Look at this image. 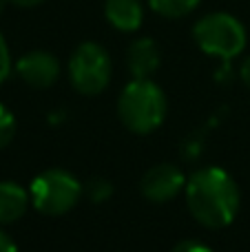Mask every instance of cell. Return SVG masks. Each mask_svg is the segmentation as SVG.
Returning a JSON list of instances; mask_svg holds the SVG:
<instances>
[{
	"label": "cell",
	"instance_id": "obj_14",
	"mask_svg": "<svg viewBox=\"0 0 250 252\" xmlns=\"http://www.w3.org/2000/svg\"><path fill=\"white\" fill-rule=\"evenodd\" d=\"M11 51H9V44L7 40H4V35L0 33V84L4 82V80L9 78V73H11Z\"/></svg>",
	"mask_w": 250,
	"mask_h": 252
},
{
	"label": "cell",
	"instance_id": "obj_13",
	"mask_svg": "<svg viewBox=\"0 0 250 252\" xmlns=\"http://www.w3.org/2000/svg\"><path fill=\"white\" fill-rule=\"evenodd\" d=\"M13 135H16V120H13V113L7 106L0 104V151L11 144Z\"/></svg>",
	"mask_w": 250,
	"mask_h": 252
},
{
	"label": "cell",
	"instance_id": "obj_1",
	"mask_svg": "<svg viewBox=\"0 0 250 252\" xmlns=\"http://www.w3.org/2000/svg\"><path fill=\"white\" fill-rule=\"evenodd\" d=\"M184 197L193 219L208 230L230 226L242 204L237 182L219 166H206L195 170L186 179Z\"/></svg>",
	"mask_w": 250,
	"mask_h": 252
},
{
	"label": "cell",
	"instance_id": "obj_17",
	"mask_svg": "<svg viewBox=\"0 0 250 252\" xmlns=\"http://www.w3.org/2000/svg\"><path fill=\"white\" fill-rule=\"evenodd\" d=\"M239 78L244 80V84H246V87H250V56L244 58L242 66H239Z\"/></svg>",
	"mask_w": 250,
	"mask_h": 252
},
{
	"label": "cell",
	"instance_id": "obj_9",
	"mask_svg": "<svg viewBox=\"0 0 250 252\" xmlns=\"http://www.w3.org/2000/svg\"><path fill=\"white\" fill-rule=\"evenodd\" d=\"M104 18L113 29L133 33L144 22V4L142 0H104Z\"/></svg>",
	"mask_w": 250,
	"mask_h": 252
},
{
	"label": "cell",
	"instance_id": "obj_5",
	"mask_svg": "<svg viewBox=\"0 0 250 252\" xmlns=\"http://www.w3.org/2000/svg\"><path fill=\"white\" fill-rule=\"evenodd\" d=\"M69 80L73 89L80 95H100L111 82V73H113V64H111V56L100 42H80L73 49L69 58Z\"/></svg>",
	"mask_w": 250,
	"mask_h": 252
},
{
	"label": "cell",
	"instance_id": "obj_4",
	"mask_svg": "<svg viewBox=\"0 0 250 252\" xmlns=\"http://www.w3.org/2000/svg\"><path fill=\"white\" fill-rule=\"evenodd\" d=\"M82 195L84 186L80 179L64 168H47L29 184L31 206L49 217H60L73 210Z\"/></svg>",
	"mask_w": 250,
	"mask_h": 252
},
{
	"label": "cell",
	"instance_id": "obj_19",
	"mask_svg": "<svg viewBox=\"0 0 250 252\" xmlns=\"http://www.w3.org/2000/svg\"><path fill=\"white\" fill-rule=\"evenodd\" d=\"M7 4H9V2H7V0H0V13H2V11H4V7H7Z\"/></svg>",
	"mask_w": 250,
	"mask_h": 252
},
{
	"label": "cell",
	"instance_id": "obj_2",
	"mask_svg": "<svg viewBox=\"0 0 250 252\" xmlns=\"http://www.w3.org/2000/svg\"><path fill=\"white\" fill-rule=\"evenodd\" d=\"M118 118L135 135H149L164 124L168 102L162 87L151 78H133L118 97Z\"/></svg>",
	"mask_w": 250,
	"mask_h": 252
},
{
	"label": "cell",
	"instance_id": "obj_3",
	"mask_svg": "<svg viewBox=\"0 0 250 252\" xmlns=\"http://www.w3.org/2000/svg\"><path fill=\"white\" fill-rule=\"evenodd\" d=\"M193 38L206 56H215L228 62L244 53L248 35L246 27L233 13L213 11L195 22Z\"/></svg>",
	"mask_w": 250,
	"mask_h": 252
},
{
	"label": "cell",
	"instance_id": "obj_18",
	"mask_svg": "<svg viewBox=\"0 0 250 252\" xmlns=\"http://www.w3.org/2000/svg\"><path fill=\"white\" fill-rule=\"evenodd\" d=\"M9 4H13V7H20V9H31V7H38V4H42L44 0H7Z\"/></svg>",
	"mask_w": 250,
	"mask_h": 252
},
{
	"label": "cell",
	"instance_id": "obj_15",
	"mask_svg": "<svg viewBox=\"0 0 250 252\" xmlns=\"http://www.w3.org/2000/svg\"><path fill=\"white\" fill-rule=\"evenodd\" d=\"M171 252H213V248H208V246L202 244V241L186 239V241H180L177 246H173Z\"/></svg>",
	"mask_w": 250,
	"mask_h": 252
},
{
	"label": "cell",
	"instance_id": "obj_10",
	"mask_svg": "<svg viewBox=\"0 0 250 252\" xmlns=\"http://www.w3.org/2000/svg\"><path fill=\"white\" fill-rule=\"evenodd\" d=\"M29 206V188H22L16 182H0V226L18 221Z\"/></svg>",
	"mask_w": 250,
	"mask_h": 252
},
{
	"label": "cell",
	"instance_id": "obj_7",
	"mask_svg": "<svg viewBox=\"0 0 250 252\" xmlns=\"http://www.w3.org/2000/svg\"><path fill=\"white\" fill-rule=\"evenodd\" d=\"M16 73L27 87L31 89H49L60 78V62L53 53L33 49L27 51L25 56L18 58Z\"/></svg>",
	"mask_w": 250,
	"mask_h": 252
},
{
	"label": "cell",
	"instance_id": "obj_6",
	"mask_svg": "<svg viewBox=\"0 0 250 252\" xmlns=\"http://www.w3.org/2000/svg\"><path fill=\"white\" fill-rule=\"evenodd\" d=\"M186 186V177L177 166L157 164L151 166L140 179V192L153 204H166L175 199Z\"/></svg>",
	"mask_w": 250,
	"mask_h": 252
},
{
	"label": "cell",
	"instance_id": "obj_16",
	"mask_svg": "<svg viewBox=\"0 0 250 252\" xmlns=\"http://www.w3.org/2000/svg\"><path fill=\"white\" fill-rule=\"evenodd\" d=\"M0 252H18V246L13 244V239L2 230L0 226Z\"/></svg>",
	"mask_w": 250,
	"mask_h": 252
},
{
	"label": "cell",
	"instance_id": "obj_8",
	"mask_svg": "<svg viewBox=\"0 0 250 252\" xmlns=\"http://www.w3.org/2000/svg\"><path fill=\"white\" fill-rule=\"evenodd\" d=\"M162 64V53L153 38H135L126 49V66L133 78H153Z\"/></svg>",
	"mask_w": 250,
	"mask_h": 252
},
{
	"label": "cell",
	"instance_id": "obj_12",
	"mask_svg": "<svg viewBox=\"0 0 250 252\" xmlns=\"http://www.w3.org/2000/svg\"><path fill=\"white\" fill-rule=\"evenodd\" d=\"M84 192H87V197L93 204H102V201H106L113 195V186H111V182L104 177H93V179H89V184L84 186Z\"/></svg>",
	"mask_w": 250,
	"mask_h": 252
},
{
	"label": "cell",
	"instance_id": "obj_11",
	"mask_svg": "<svg viewBox=\"0 0 250 252\" xmlns=\"http://www.w3.org/2000/svg\"><path fill=\"white\" fill-rule=\"evenodd\" d=\"M199 2L202 0H149V7L157 16L168 18V20H177V18L193 13L199 7Z\"/></svg>",
	"mask_w": 250,
	"mask_h": 252
}]
</instances>
